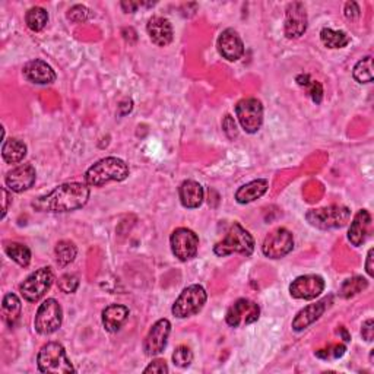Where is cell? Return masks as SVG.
<instances>
[{
    "label": "cell",
    "mask_w": 374,
    "mask_h": 374,
    "mask_svg": "<svg viewBox=\"0 0 374 374\" xmlns=\"http://www.w3.org/2000/svg\"><path fill=\"white\" fill-rule=\"evenodd\" d=\"M5 252L10 259L14 260V262H16L22 268H27L31 262V252L30 248L24 244L9 243L8 246H5Z\"/></svg>",
    "instance_id": "cell-28"
},
{
    "label": "cell",
    "mask_w": 374,
    "mask_h": 374,
    "mask_svg": "<svg viewBox=\"0 0 374 374\" xmlns=\"http://www.w3.org/2000/svg\"><path fill=\"white\" fill-rule=\"evenodd\" d=\"M22 72H24V76L30 82L37 85H50L56 81V73L53 67L41 59L28 62Z\"/></svg>",
    "instance_id": "cell-19"
},
{
    "label": "cell",
    "mask_w": 374,
    "mask_h": 374,
    "mask_svg": "<svg viewBox=\"0 0 374 374\" xmlns=\"http://www.w3.org/2000/svg\"><path fill=\"white\" fill-rule=\"evenodd\" d=\"M297 84L300 86L307 89L309 97L314 101L316 104H320V101L323 98V88H322V85L319 82L313 81V79L309 75H299L297 76Z\"/></svg>",
    "instance_id": "cell-33"
},
{
    "label": "cell",
    "mask_w": 374,
    "mask_h": 374,
    "mask_svg": "<svg viewBox=\"0 0 374 374\" xmlns=\"http://www.w3.org/2000/svg\"><path fill=\"white\" fill-rule=\"evenodd\" d=\"M361 336L364 338L367 342L373 341V336H374V322H373V319H367L364 323H362Z\"/></svg>",
    "instance_id": "cell-40"
},
{
    "label": "cell",
    "mask_w": 374,
    "mask_h": 374,
    "mask_svg": "<svg viewBox=\"0 0 374 374\" xmlns=\"http://www.w3.org/2000/svg\"><path fill=\"white\" fill-rule=\"evenodd\" d=\"M141 6V2H121V8L126 14H133Z\"/></svg>",
    "instance_id": "cell-44"
},
{
    "label": "cell",
    "mask_w": 374,
    "mask_h": 374,
    "mask_svg": "<svg viewBox=\"0 0 374 374\" xmlns=\"http://www.w3.org/2000/svg\"><path fill=\"white\" fill-rule=\"evenodd\" d=\"M325 290V279L319 275H303L292 281L290 294L297 300H314Z\"/></svg>",
    "instance_id": "cell-14"
},
{
    "label": "cell",
    "mask_w": 374,
    "mask_h": 374,
    "mask_svg": "<svg viewBox=\"0 0 374 374\" xmlns=\"http://www.w3.org/2000/svg\"><path fill=\"white\" fill-rule=\"evenodd\" d=\"M146 31H148L151 41L156 45H160V47H165V45L173 41L172 22L163 16L151 18L148 21V25H146Z\"/></svg>",
    "instance_id": "cell-20"
},
{
    "label": "cell",
    "mask_w": 374,
    "mask_h": 374,
    "mask_svg": "<svg viewBox=\"0 0 374 374\" xmlns=\"http://www.w3.org/2000/svg\"><path fill=\"white\" fill-rule=\"evenodd\" d=\"M218 51L229 62H237L242 59L244 54V44L239 32L233 28L222 31L218 38Z\"/></svg>",
    "instance_id": "cell-17"
},
{
    "label": "cell",
    "mask_w": 374,
    "mask_h": 374,
    "mask_svg": "<svg viewBox=\"0 0 374 374\" xmlns=\"http://www.w3.org/2000/svg\"><path fill=\"white\" fill-rule=\"evenodd\" d=\"M269 183L265 178H257L250 181L244 186H242L239 190L235 191V200L242 203V205H246V203L255 202L256 199L262 198L266 191H268Z\"/></svg>",
    "instance_id": "cell-24"
},
{
    "label": "cell",
    "mask_w": 374,
    "mask_h": 374,
    "mask_svg": "<svg viewBox=\"0 0 374 374\" xmlns=\"http://www.w3.org/2000/svg\"><path fill=\"white\" fill-rule=\"evenodd\" d=\"M89 187L84 183H65L37 198L31 207L38 212H72L86 205Z\"/></svg>",
    "instance_id": "cell-1"
},
{
    "label": "cell",
    "mask_w": 374,
    "mask_h": 374,
    "mask_svg": "<svg viewBox=\"0 0 374 374\" xmlns=\"http://www.w3.org/2000/svg\"><path fill=\"white\" fill-rule=\"evenodd\" d=\"M173 361L174 364L180 369H186L191 364V361H194V353H191V349L186 345H180L176 348L174 354H173Z\"/></svg>",
    "instance_id": "cell-34"
},
{
    "label": "cell",
    "mask_w": 374,
    "mask_h": 374,
    "mask_svg": "<svg viewBox=\"0 0 374 374\" xmlns=\"http://www.w3.org/2000/svg\"><path fill=\"white\" fill-rule=\"evenodd\" d=\"M36 178H37L36 168H34L31 164H22L15 167L14 170H10V172L6 174L5 183L10 191L22 194V191H25L34 186Z\"/></svg>",
    "instance_id": "cell-16"
},
{
    "label": "cell",
    "mask_w": 374,
    "mask_h": 374,
    "mask_svg": "<svg viewBox=\"0 0 374 374\" xmlns=\"http://www.w3.org/2000/svg\"><path fill=\"white\" fill-rule=\"evenodd\" d=\"M374 256V248H370L369 253H367V260H366V270H367V274L369 277H374V268H373V257Z\"/></svg>",
    "instance_id": "cell-43"
},
{
    "label": "cell",
    "mask_w": 374,
    "mask_h": 374,
    "mask_svg": "<svg viewBox=\"0 0 374 374\" xmlns=\"http://www.w3.org/2000/svg\"><path fill=\"white\" fill-rule=\"evenodd\" d=\"M91 16H93V14H91V10L84 5H75L69 9V12H67V19L75 22V24H82V22L91 19Z\"/></svg>",
    "instance_id": "cell-35"
},
{
    "label": "cell",
    "mask_w": 374,
    "mask_h": 374,
    "mask_svg": "<svg viewBox=\"0 0 374 374\" xmlns=\"http://www.w3.org/2000/svg\"><path fill=\"white\" fill-rule=\"evenodd\" d=\"M255 250V239L253 235L239 224L234 222L231 229L226 233L225 239L215 244L213 252L220 257H225L230 255H243L250 256Z\"/></svg>",
    "instance_id": "cell-3"
},
{
    "label": "cell",
    "mask_w": 374,
    "mask_h": 374,
    "mask_svg": "<svg viewBox=\"0 0 374 374\" xmlns=\"http://www.w3.org/2000/svg\"><path fill=\"white\" fill-rule=\"evenodd\" d=\"M294 248V237L287 229H277L269 233L262 244V252L269 259L285 257Z\"/></svg>",
    "instance_id": "cell-12"
},
{
    "label": "cell",
    "mask_w": 374,
    "mask_h": 374,
    "mask_svg": "<svg viewBox=\"0 0 374 374\" xmlns=\"http://www.w3.org/2000/svg\"><path fill=\"white\" fill-rule=\"evenodd\" d=\"M307 12L300 2L290 3L285 14V36L287 38H300L307 30Z\"/></svg>",
    "instance_id": "cell-15"
},
{
    "label": "cell",
    "mask_w": 374,
    "mask_h": 374,
    "mask_svg": "<svg viewBox=\"0 0 374 374\" xmlns=\"http://www.w3.org/2000/svg\"><path fill=\"white\" fill-rule=\"evenodd\" d=\"M56 259H58V264L60 266H67L72 264L76 255H78V248L72 242H59L58 246H56Z\"/></svg>",
    "instance_id": "cell-30"
},
{
    "label": "cell",
    "mask_w": 374,
    "mask_h": 374,
    "mask_svg": "<svg viewBox=\"0 0 374 374\" xmlns=\"http://www.w3.org/2000/svg\"><path fill=\"white\" fill-rule=\"evenodd\" d=\"M178 196L181 205L187 209H196L203 202V187L195 180H186L178 187Z\"/></svg>",
    "instance_id": "cell-22"
},
{
    "label": "cell",
    "mask_w": 374,
    "mask_h": 374,
    "mask_svg": "<svg viewBox=\"0 0 374 374\" xmlns=\"http://www.w3.org/2000/svg\"><path fill=\"white\" fill-rule=\"evenodd\" d=\"M235 115L247 133H256L264 123V106L257 98H243L235 106Z\"/></svg>",
    "instance_id": "cell-9"
},
{
    "label": "cell",
    "mask_w": 374,
    "mask_h": 374,
    "mask_svg": "<svg viewBox=\"0 0 374 374\" xmlns=\"http://www.w3.org/2000/svg\"><path fill=\"white\" fill-rule=\"evenodd\" d=\"M208 300L207 291L202 285H190L183 290L176 303L173 304V314L177 319H187L190 316L198 314Z\"/></svg>",
    "instance_id": "cell-6"
},
{
    "label": "cell",
    "mask_w": 374,
    "mask_h": 374,
    "mask_svg": "<svg viewBox=\"0 0 374 374\" xmlns=\"http://www.w3.org/2000/svg\"><path fill=\"white\" fill-rule=\"evenodd\" d=\"M21 310L22 304L15 294H6L2 301V314L3 320L8 323V326H14L18 322Z\"/></svg>",
    "instance_id": "cell-26"
},
{
    "label": "cell",
    "mask_w": 374,
    "mask_h": 374,
    "mask_svg": "<svg viewBox=\"0 0 374 374\" xmlns=\"http://www.w3.org/2000/svg\"><path fill=\"white\" fill-rule=\"evenodd\" d=\"M27 155V145L19 139H9L3 142L2 158L8 164H18Z\"/></svg>",
    "instance_id": "cell-25"
},
{
    "label": "cell",
    "mask_w": 374,
    "mask_h": 374,
    "mask_svg": "<svg viewBox=\"0 0 374 374\" xmlns=\"http://www.w3.org/2000/svg\"><path fill=\"white\" fill-rule=\"evenodd\" d=\"M170 332H172V323H170V320L160 319L155 322L143 341L145 354L150 357L160 355L167 347Z\"/></svg>",
    "instance_id": "cell-13"
},
{
    "label": "cell",
    "mask_w": 374,
    "mask_h": 374,
    "mask_svg": "<svg viewBox=\"0 0 374 374\" xmlns=\"http://www.w3.org/2000/svg\"><path fill=\"white\" fill-rule=\"evenodd\" d=\"M353 76L357 82L360 84H370L373 82V60L371 56H367V58L361 59L353 71Z\"/></svg>",
    "instance_id": "cell-31"
},
{
    "label": "cell",
    "mask_w": 374,
    "mask_h": 374,
    "mask_svg": "<svg viewBox=\"0 0 374 374\" xmlns=\"http://www.w3.org/2000/svg\"><path fill=\"white\" fill-rule=\"evenodd\" d=\"M367 287H369L367 279H364L362 277H354V278H349L344 282L339 294H341V297H344V299H351V297L357 296V294L364 291Z\"/></svg>",
    "instance_id": "cell-32"
},
{
    "label": "cell",
    "mask_w": 374,
    "mask_h": 374,
    "mask_svg": "<svg viewBox=\"0 0 374 374\" xmlns=\"http://www.w3.org/2000/svg\"><path fill=\"white\" fill-rule=\"evenodd\" d=\"M129 165L120 158L107 156L89 167L85 173V181L88 186L100 187L110 181H123L129 177Z\"/></svg>",
    "instance_id": "cell-2"
},
{
    "label": "cell",
    "mask_w": 374,
    "mask_h": 374,
    "mask_svg": "<svg viewBox=\"0 0 374 374\" xmlns=\"http://www.w3.org/2000/svg\"><path fill=\"white\" fill-rule=\"evenodd\" d=\"M371 225V215L369 211L361 209L355 213V217L349 225L348 230V240L351 242V244L360 247L362 243L366 242L367 234H369V229Z\"/></svg>",
    "instance_id": "cell-21"
},
{
    "label": "cell",
    "mask_w": 374,
    "mask_h": 374,
    "mask_svg": "<svg viewBox=\"0 0 374 374\" xmlns=\"http://www.w3.org/2000/svg\"><path fill=\"white\" fill-rule=\"evenodd\" d=\"M360 15H361V10L355 2H348L345 5V16L348 19H357Z\"/></svg>",
    "instance_id": "cell-41"
},
{
    "label": "cell",
    "mask_w": 374,
    "mask_h": 374,
    "mask_svg": "<svg viewBox=\"0 0 374 374\" xmlns=\"http://www.w3.org/2000/svg\"><path fill=\"white\" fill-rule=\"evenodd\" d=\"M78 287H79V278L73 274H66L59 279V288L66 294L75 292Z\"/></svg>",
    "instance_id": "cell-36"
},
{
    "label": "cell",
    "mask_w": 374,
    "mask_h": 374,
    "mask_svg": "<svg viewBox=\"0 0 374 374\" xmlns=\"http://www.w3.org/2000/svg\"><path fill=\"white\" fill-rule=\"evenodd\" d=\"M63 322V310L58 300L47 299L38 307L34 326L40 335H51L60 329Z\"/></svg>",
    "instance_id": "cell-7"
},
{
    "label": "cell",
    "mask_w": 374,
    "mask_h": 374,
    "mask_svg": "<svg viewBox=\"0 0 374 374\" xmlns=\"http://www.w3.org/2000/svg\"><path fill=\"white\" fill-rule=\"evenodd\" d=\"M320 40L327 49H344L349 44L351 38L344 31H335L332 28H323Z\"/></svg>",
    "instance_id": "cell-27"
},
{
    "label": "cell",
    "mask_w": 374,
    "mask_h": 374,
    "mask_svg": "<svg viewBox=\"0 0 374 374\" xmlns=\"http://www.w3.org/2000/svg\"><path fill=\"white\" fill-rule=\"evenodd\" d=\"M345 354V345H332L327 349L317 351L316 355L320 358H339Z\"/></svg>",
    "instance_id": "cell-37"
},
{
    "label": "cell",
    "mask_w": 374,
    "mask_h": 374,
    "mask_svg": "<svg viewBox=\"0 0 374 374\" xmlns=\"http://www.w3.org/2000/svg\"><path fill=\"white\" fill-rule=\"evenodd\" d=\"M259 316H260L259 304L248 299H240L234 304H231V307L226 310L225 322L231 327H239L257 322Z\"/></svg>",
    "instance_id": "cell-10"
},
{
    "label": "cell",
    "mask_w": 374,
    "mask_h": 374,
    "mask_svg": "<svg viewBox=\"0 0 374 374\" xmlns=\"http://www.w3.org/2000/svg\"><path fill=\"white\" fill-rule=\"evenodd\" d=\"M351 218L349 208L344 205H331L319 209H310L305 213V220L319 230L342 229Z\"/></svg>",
    "instance_id": "cell-5"
},
{
    "label": "cell",
    "mask_w": 374,
    "mask_h": 374,
    "mask_svg": "<svg viewBox=\"0 0 374 374\" xmlns=\"http://www.w3.org/2000/svg\"><path fill=\"white\" fill-rule=\"evenodd\" d=\"M170 244H172L173 255L181 262H187L198 253L199 237L189 229H177L170 237Z\"/></svg>",
    "instance_id": "cell-11"
},
{
    "label": "cell",
    "mask_w": 374,
    "mask_h": 374,
    "mask_svg": "<svg viewBox=\"0 0 374 374\" xmlns=\"http://www.w3.org/2000/svg\"><path fill=\"white\" fill-rule=\"evenodd\" d=\"M222 129L225 132V135L229 136L230 139H234L237 135H239V129H237V124L234 121V119L231 116H226L222 121Z\"/></svg>",
    "instance_id": "cell-38"
},
{
    "label": "cell",
    "mask_w": 374,
    "mask_h": 374,
    "mask_svg": "<svg viewBox=\"0 0 374 374\" xmlns=\"http://www.w3.org/2000/svg\"><path fill=\"white\" fill-rule=\"evenodd\" d=\"M38 370L45 374H71L75 373L71 360L67 358L66 351L59 342L45 344L37 357Z\"/></svg>",
    "instance_id": "cell-4"
},
{
    "label": "cell",
    "mask_w": 374,
    "mask_h": 374,
    "mask_svg": "<svg viewBox=\"0 0 374 374\" xmlns=\"http://www.w3.org/2000/svg\"><path fill=\"white\" fill-rule=\"evenodd\" d=\"M53 281L54 275L50 268H41L36 272H32V274L19 285L21 296L30 303H36L41 300L45 296V292L51 288Z\"/></svg>",
    "instance_id": "cell-8"
},
{
    "label": "cell",
    "mask_w": 374,
    "mask_h": 374,
    "mask_svg": "<svg viewBox=\"0 0 374 374\" xmlns=\"http://www.w3.org/2000/svg\"><path fill=\"white\" fill-rule=\"evenodd\" d=\"M168 371H170V369L164 360H155L143 370V373H156V374H164Z\"/></svg>",
    "instance_id": "cell-39"
},
{
    "label": "cell",
    "mask_w": 374,
    "mask_h": 374,
    "mask_svg": "<svg viewBox=\"0 0 374 374\" xmlns=\"http://www.w3.org/2000/svg\"><path fill=\"white\" fill-rule=\"evenodd\" d=\"M329 303H331V297L317 301L316 304H310V305H307V307L300 310L292 320V329L300 332V331H304L305 327L313 325L316 320H319L320 317L323 316V313L326 312Z\"/></svg>",
    "instance_id": "cell-18"
},
{
    "label": "cell",
    "mask_w": 374,
    "mask_h": 374,
    "mask_svg": "<svg viewBox=\"0 0 374 374\" xmlns=\"http://www.w3.org/2000/svg\"><path fill=\"white\" fill-rule=\"evenodd\" d=\"M129 317V309L121 304H111L103 312V325L106 331L115 334L120 331V327L126 323Z\"/></svg>",
    "instance_id": "cell-23"
},
{
    "label": "cell",
    "mask_w": 374,
    "mask_h": 374,
    "mask_svg": "<svg viewBox=\"0 0 374 374\" xmlns=\"http://www.w3.org/2000/svg\"><path fill=\"white\" fill-rule=\"evenodd\" d=\"M2 195H3V207H2V218H5V215H6V212H8V209H9V203H10V202H12V198H10V195H9V191L6 190V187H3V189H2Z\"/></svg>",
    "instance_id": "cell-42"
},
{
    "label": "cell",
    "mask_w": 374,
    "mask_h": 374,
    "mask_svg": "<svg viewBox=\"0 0 374 374\" xmlns=\"http://www.w3.org/2000/svg\"><path fill=\"white\" fill-rule=\"evenodd\" d=\"M25 22H27V25L31 31H41L44 30V27L47 25V22H49V14H47V10L40 8V6H36V8H31L27 15H25Z\"/></svg>",
    "instance_id": "cell-29"
}]
</instances>
